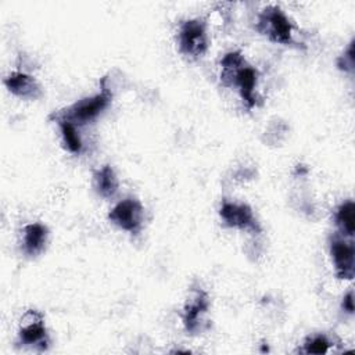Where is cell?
<instances>
[{"instance_id":"obj_12","label":"cell","mask_w":355,"mask_h":355,"mask_svg":"<svg viewBox=\"0 0 355 355\" xmlns=\"http://www.w3.org/2000/svg\"><path fill=\"white\" fill-rule=\"evenodd\" d=\"M93 187L103 198H112L119 187L118 176L112 166L103 165L93 172Z\"/></svg>"},{"instance_id":"obj_3","label":"cell","mask_w":355,"mask_h":355,"mask_svg":"<svg viewBox=\"0 0 355 355\" xmlns=\"http://www.w3.org/2000/svg\"><path fill=\"white\" fill-rule=\"evenodd\" d=\"M255 29L273 43H279L283 46L295 44V26L279 6L270 4L263 7L257 15Z\"/></svg>"},{"instance_id":"obj_1","label":"cell","mask_w":355,"mask_h":355,"mask_svg":"<svg viewBox=\"0 0 355 355\" xmlns=\"http://www.w3.org/2000/svg\"><path fill=\"white\" fill-rule=\"evenodd\" d=\"M220 83L225 87L236 89L248 110L259 104L257 93L259 73L250 65L241 51H227L220 60Z\"/></svg>"},{"instance_id":"obj_5","label":"cell","mask_w":355,"mask_h":355,"mask_svg":"<svg viewBox=\"0 0 355 355\" xmlns=\"http://www.w3.org/2000/svg\"><path fill=\"white\" fill-rule=\"evenodd\" d=\"M108 220L129 234H139L144 222V207L135 197H126L116 202L108 212Z\"/></svg>"},{"instance_id":"obj_4","label":"cell","mask_w":355,"mask_h":355,"mask_svg":"<svg viewBox=\"0 0 355 355\" xmlns=\"http://www.w3.org/2000/svg\"><path fill=\"white\" fill-rule=\"evenodd\" d=\"M178 47L179 51L190 58L202 57L208 50L207 24L201 18H189L178 26Z\"/></svg>"},{"instance_id":"obj_11","label":"cell","mask_w":355,"mask_h":355,"mask_svg":"<svg viewBox=\"0 0 355 355\" xmlns=\"http://www.w3.org/2000/svg\"><path fill=\"white\" fill-rule=\"evenodd\" d=\"M49 241V229L39 222L28 223L21 230V250L26 257L40 255Z\"/></svg>"},{"instance_id":"obj_7","label":"cell","mask_w":355,"mask_h":355,"mask_svg":"<svg viewBox=\"0 0 355 355\" xmlns=\"http://www.w3.org/2000/svg\"><path fill=\"white\" fill-rule=\"evenodd\" d=\"M329 252L337 279L352 280L355 273V248L352 239L334 233L329 240Z\"/></svg>"},{"instance_id":"obj_13","label":"cell","mask_w":355,"mask_h":355,"mask_svg":"<svg viewBox=\"0 0 355 355\" xmlns=\"http://www.w3.org/2000/svg\"><path fill=\"white\" fill-rule=\"evenodd\" d=\"M334 223L338 233L344 237L352 239L355 232V205L352 200L343 201L334 211Z\"/></svg>"},{"instance_id":"obj_15","label":"cell","mask_w":355,"mask_h":355,"mask_svg":"<svg viewBox=\"0 0 355 355\" xmlns=\"http://www.w3.org/2000/svg\"><path fill=\"white\" fill-rule=\"evenodd\" d=\"M334 343L326 334H313L305 338L300 352L302 354H327Z\"/></svg>"},{"instance_id":"obj_6","label":"cell","mask_w":355,"mask_h":355,"mask_svg":"<svg viewBox=\"0 0 355 355\" xmlns=\"http://www.w3.org/2000/svg\"><path fill=\"white\" fill-rule=\"evenodd\" d=\"M18 344L37 351H46L49 348V333L44 318L39 311L29 309L22 315L18 329Z\"/></svg>"},{"instance_id":"obj_9","label":"cell","mask_w":355,"mask_h":355,"mask_svg":"<svg viewBox=\"0 0 355 355\" xmlns=\"http://www.w3.org/2000/svg\"><path fill=\"white\" fill-rule=\"evenodd\" d=\"M209 309V295L201 287H193L182 311V322L189 334H196L201 330L204 316Z\"/></svg>"},{"instance_id":"obj_10","label":"cell","mask_w":355,"mask_h":355,"mask_svg":"<svg viewBox=\"0 0 355 355\" xmlns=\"http://www.w3.org/2000/svg\"><path fill=\"white\" fill-rule=\"evenodd\" d=\"M3 83L11 94L24 100H36L42 96V87L37 80L24 71H11Z\"/></svg>"},{"instance_id":"obj_2","label":"cell","mask_w":355,"mask_h":355,"mask_svg":"<svg viewBox=\"0 0 355 355\" xmlns=\"http://www.w3.org/2000/svg\"><path fill=\"white\" fill-rule=\"evenodd\" d=\"M112 103V92L105 85V78L101 80V90L94 96L85 97L64 108L62 111L54 112L51 119H65L73 125L83 126L96 121Z\"/></svg>"},{"instance_id":"obj_8","label":"cell","mask_w":355,"mask_h":355,"mask_svg":"<svg viewBox=\"0 0 355 355\" xmlns=\"http://www.w3.org/2000/svg\"><path fill=\"white\" fill-rule=\"evenodd\" d=\"M219 216L227 227L244 230L252 234H259L262 230L252 208L244 202L223 200L219 207Z\"/></svg>"},{"instance_id":"obj_16","label":"cell","mask_w":355,"mask_h":355,"mask_svg":"<svg viewBox=\"0 0 355 355\" xmlns=\"http://www.w3.org/2000/svg\"><path fill=\"white\" fill-rule=\"evenodd\" d=\"M337 68L344 72H354L355 69V51L354 39L349 42L347 50L337 58Z\"/></svg>"},{"instance_id":"obj_14","label":"cell","mask_w":355,"mask_h":355,"mask_svg":"<svg viewBox=\"0 0 355 355\" xmlns=\"http://www.w3.org/2000/svg\"><path fill=\"white\" fill-rule=\"evenodd\" d=\"M60 128L64 147L72 154H80L83 150V141L79 135L78 126L65 119H54Z\"/></svg>"},{"instance_id":"obj_17","label":"cell","mask_w":355,"mask_h":355,"mask_svg":"<svg viewBox=\"0 0 355 355\" xmlns=\"http://www.w3.org/2000/svg\"><path fill=\"white\" fill-rule=\"evenodd\" d=\"M341 308H343V311H345V312L349 313V315L354 313V291H352V290H349V291L343 297Z\"/></svg>"}]
</instances>
